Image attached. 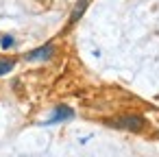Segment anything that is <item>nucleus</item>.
Here are the masks:
<instances>
[{"label": "nucleus", "mask_w": 159, "mask_h": 157, "mask_svg": "<svg viewBox=\"0 0 159 157\" xmlns=\"http://www.w3.org/2000/svg\"><path fill=\"white\" fill-rule=\"evenodd\" d=\"M109 127L113 129H120V131H133V133H139L146 129V120L139 116V113H122L118 118H111L107 120Z\"/></svg>", "instance_id": "f257e3e1"}, {"label": "nucleus", "mask_w": 159, "mask_h": 157, "mask_svg": "<svg viewBox=\"0 0 159 157\" xmlns=\"http://www.w3.org/2000/svg\"><path fill=\"white\" fill-rule=\"evenodd\" d=\"M52 55H55V46L52 44H44V46H39V48H35V50H31V53H26V61H50L52 59Z\"/></svg>", "instance_id": "f03ea898"}, {"label": "nucleus", "mask_w": 159, "mask_h": 157, "mask_svg": "<svg viewBox=\"0 0 159 157\" xmlns=\"http://www.w3.org/2000/svg\"><path fill=\"white\" fill-rule=\"evenodd\" d=\"M74 116V111H72V107H68V105H59V107H55V111H52V118L48 120V122H59V120H70Z\"/></svg>", "instance_id": "7ed1b4c3"}, {"label": "nucleus", "mask_w": 159, "mask_h": 157, "mask_svg": "<svg viewBox=\"0 0 159 157\" xmlns=\"http://www.w3.org/2000/svg\"><path fill=\"white\" fill-rule=\"evenodd\" d=\"M87 5H89V0H79V2L74 5V11H72V16H70V24H74V22H76L83 13H85Z\"/></svg>", "instance_id": "20e7f679"}, {"label": "nucleus", "mask_w": 159, "mask_h": 157, "mask_svg": "<svg viewBox=\"0 0 159 157\" xmlns=\"http://www.w3.org/2000/svg\"><path fill=\"white\" fill-rule=\"evenodd\" d=\"M16 68V59H0V76L9 74Z\"/></svg>", "instance_id": "39448f33"}, {"label": "nucleus", "mask_w": 159, "mask_h": 157, "mask_svg": "<svg viewBox=\"0 0 159 157\" xmlns=\"http://www.w3.org/2000/svg\"><path fill=\"white\" fill-rule=\"evenodd\" d=\"M0 44H2V48H9V46H13V37L11 35H0Z\"/></svg>", "instance_id": "423d86ee"}]
</instances>
